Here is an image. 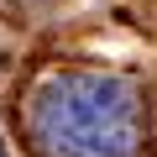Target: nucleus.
<instances>
[{
	"mask_svg": "<svg viewBox=\"0 0 157 157\" xmlns=\"http://www.w3.org/2000/svg\"><path fill=\"white\" fill-rule=\"evenodd\" d=\"M0 157H11V152H6V141H0Z\"/></svg>",
	"mask_w": 157,
	"mask_h": 157,
	"instance_id": "f03ea898",
	"label": "nucleus"
},
{
	"mask_svg": "<svg viewBox=\"0 0 157 157\" xmlns=\"http://www.w3.org/2000/svg\"><path fill=\"white\" fill-rule=\"evenodd\" d=\"M26 136L37 157H147V105L126 73L63 68L32 89Z\"/></svg>",
	"mask_w": 157,
	"mask_h": 157,
	"instance_id": "f257e3e1",
	"label": "nucleus"
}]
</instances>
